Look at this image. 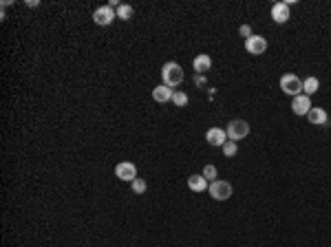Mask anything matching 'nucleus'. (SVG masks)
Wrapping results in <instances>:
<instances>
[{
  "mask_svg": "<svg viewBox=\"0 0 331 247\" xmlns=\"http://www.w3.org/2000/svg\"><path fill=\"white\" fill-rule=\"evenodd\" d=\"M161 82L166 84V86H179V84L183 82V69L181 64L177 62H166L164 66H161Z\"/></svg>",
  "mask_w": 331,
  "mask_h": 247,
  "instance_id": "1",
  "label": "nucleus"
},
{
  "mask_svg": "<svg viewBox=\"0 0 331 247\" xmlns=\"http://www.w3.org/2000/svg\"><path fill=\"white\" fill-rule=\"evenodd\" d=\"M280 91L290 97H296V95L303 93V80L296 73H285L280 77Z\"/></svg>",
  "mask_w": 331,
  "mask_h": 247,
  "instance_id": "2",
  "label": "nucleus"
},
{
  "mask_svg": "<svg viewBox=\"0 0 331 247\" xmlns=\"http://www.w3.org/2000/svg\"><path fill=\"white\" fill-rule=\"evenodd\" d=\"M225 132H227V139L230 141H239L250 135V124L245 122V119H232V122L227 124Z\"/></svg>",
  "mask_w": 331,
  "mask_h": 247,
  "instance_id": "3",
  "label": "nucleus"
},
{
  "mask_svg": "<svg viewBox=\"0 0 331 247\" xmlns=\"http://www.w3.org/2000/svg\"><path fill=\"white\" fill-rule=\"evenodd\" d=\"M208 192L214 201H227V199L232 196V185L227 181H219V179H216V181L208 185Z\"/></svg>",
  "mask_w": 331,
  "mask_h": 247,
  "instance_id": "4",
  "label": "nucleus"
},
{
  "mask_svg": "<svg viewBox=\"0 0 331 247\" xmlns=\"http://www.w3.org/2000/svg\"><path fill=\"white\" fill-rule=\"evenodd\" d=\"M113 20H117V14L111 5H104V7H98L93 11V22L100 27H108L113 25Z\"/></svg>",
  "mask_w": 331,
  "mask_h": 247,
  "instance_id": "5",
  "label": "nucleus"
},
{
  "mask_svg": "<svg viewBox=\"0 0 331 247\" xmlns=\"http://www.w3.org/2000/svg\"><path fill=\"white\" fill-rule=\"evenodd\" d=\"M115 177L119 181H135L137 179V166L132 164V161H119L115 166Z\"/></svg>",
  "mask_w": 331,
  "mask_h": 247,
  "instance_id": "6",
  "label": "nucleus"
},
{
  "mask_svg": "<svg viewBox=\"0 0 331 247\" xmlns=\"http://www.w3.org/2000/svg\"><path fill=\"white\" fill-rule=\"evenodd\" d=\"M311 100H309V95H305V93H300L296 95V97H292V113L296 117H307V113L311 111Z\"/></svg>",
  "mask_w": 331,
  "mask_h": 247,
  "instance_id": "7",
  "label": "nucleus"
},
{
  "mask_svg": "<svg viewBox=\"0 0 331 247\" xmlns=\"http://www.w3.org/2000/svg\"><path fill=\"white\" fill-rule=\"evenodd\" d=\"M245 51H248L250 56H263V53L267 51V40H265L263 35H252L250 40H245Z\"/></svg>",
  "mask_w": 331,
  "mask_h": 247,
  "instance_id": "8",
  "label": "nucleus"
},
{
  "mask_svg": "<svg viewBox=\"0 0 331 247\" xmlns=\"http://www.w3.org/2000/svg\"><path fill=\"white\" fill-rule=\"evenodd\" d=\"M206 141L210 143V146H216V148H223L225 141H227V132L223 128H219V126H214V128H210L206 132Z\"/></svg>",
  "mask_w": 331,
  "mask_h": 247,
  "instance_id": "9",
  "label": "nucleus"
},
{
  "mask_svg": "<svg viewBox=\"0 0 331 247\" xmlns=\"http://www.w3.org/2000/svg\"><path fill=\"white\" fill-rule=\"evenodd\" d=\"M192 69L197 71V75H206L210 69H212V58L208 53H199V56L192 60Z\"/></svg>",
  "mask_w": 331,
  "mask_h": 247,
  "instance_id": "10",
  "label": "nucleus"
},
{
  "mask_svg": "<svg viewBox=\"0 0 331 247\" xmlns=\"http://www.w3.org/2000/svg\"><path fill=\"white\" fill-rule=\"evenodd\" d=\"M272 20L276 25H285L287 20H290V7H287L285 3H274L272 7Z\"/></svg>",
  "mask_w": 331,
  "mask_h": 247,
  "instance_id": "11",
  "label": "nucleus"
},
{
  "mask_svg": "<svg viewBox=\"0 0 331 247\" xmlns=\"http://www.w3.org/2000/svg\"><path fill=\"white\" fill-rule=\"evenodd\" d=\"M172 95L174 91L170 86H166V84H161V86H155L153 88V100L157 102V104H166V102H172Z\"/></svg>",
  "mask_w": 331,
  "mask_h": 247,
  "instance_id": "12",
  "label": "nucleus"
},
{
  "mask_svg": "<svg viewBox=\"0 0 331 247\" xmlns=\"http://www.w3.org/2000/svg\"><path fill=\"white\" fill-rule=\"evenodd\" d=\"M307 119H309L311 126H324V124H327V119H329V115H327V111H324V108L314 106L309 113H307Z\"/></svg>",
  "mask_w": 331,
  "mask_h": 247,
  "instance_id": "13",
  "label": "nucleus"
},
{
  "mask_svg": "<svg viewBox=\"0 0 331 247\" xmlns=\"http://www.w3.org/2000/svg\"><path fill=\"white\" fill-rule=\"evenodd\" d=\"M188 188L192 192H206L208 190V179L203 174H190L188 177Z\"/></svg>",
  "mask_w": 331,
  "mask_h": 247,
  "instance_id": "14",
  "label": "nucleus"
},
{
  "mask_svg": "<svg viewBox=\"0 0 331 247\" xmlns=\"http://www.w3.org/2000/svg\"><path fill=\"white\" fill-rule=\"evenodd\" d=\"M318 88H320V82H318V77L309 75V77H305V80H303V93L305 95H314V93H318Z\"/></svg>",
  "mask_w": 331,
  "mask_h": 247,
  "instance_id": "15",
  "label": "nucleus"
},
{
  "mask_svg": "<svg viewBox=\"0 0 331 247\" xmlns=\"http://www.w3.org/2000/svg\"><path fill=\"white\" fill-rule=\"evenodd\" d=\"M115 14H117V20L128 22L130 18H132V14H135V9H132V5H128V3H122V5H119V7L115 9Z\"/></svg>",
  "mask_w": 331,
  "mask_h": 247,
  "instance_id": "16",
  "label": "nucleus"
},
{
  "mask_svg": "<svg viewBox=\"0 0 331 247\" xmlns=\"http://www.w3.org/2000/svg\"><path fill=\"white\" fill-rule=\"evenodd\" d=\"M172 104L179 106V108L188 106V95H185L183 91H174V95H172Z\"/></svg>",
  "mask_w": 331,
  "mask_h": 247,
  "instance_id": "17",
  "label": "nucleus"
},
{
  "mask_svg": "<svg viewBox=\"0 0 331 247\" xmlns=\"http://www.w3.org/2000/svg\"><path fill=\"white\" fill-rule=\"evenodd\" d=\"M130 188H132V192H135V194H144V192L148 190V183L144 181V179H139V177H137L135 181L130 183Z\"/></svg>",
  "mask_w": 331,
  "mask_h": 247,
  "instance_id": "18",
  "label": "nucleus"
},
{
  "mask_svg": "<svg viewBox=\"0 0 331 247\" xmlns=\"http://www.w3.org/2000/svg\"><path fill=\"white\" fill-rule=\"evenodd\" d=\"M203 177H206L208 179V183H212V181H216V174H219V172H216V168L212 166V164H208L206 168H203Z\"/></svg>",
  "mask_w": 331,
  "mask_h": 247,
  "instance_id": "19",
  "label": "nucleus"
},
{
  "mask_svg": "<svg viewBox=\"0 0 331 247\" xmlns=\"http://www.w3.org/2000/svg\"><path fill=\"white\" fill-rule=\"evenodd\" d=\"M237 153H239V146H237L234 141L227 139V141H225V146H223V155H225V157H234Z\"/></svg>",
  "mask_w": 331,
  "mask_h": 247,
  "instance_id": "20",
  "label": "nucleus"
},
{
  "mask_svg": "<svg viewBox=\"0 0 331 247\" xmlns=\"http://www.w3.org/2000/svg\"><path fill=\"white\" fill-rule=\"evenodd\" d=\"M239 35H241V38H245V40H250L254 33H252V27L250 25H241L239 27Z\"/></svg>",
  "mask_w": 331,
  "mask_h": 247,
  "instance_id": "21",
  "label": "nucleus"
},
{
  "mask_svg": "<svg viewBox=\"0 0 331 247\" xmlns=\"http://www.w3.org/2000/svg\"><path fill=\"white\" fill-rule=\"evenodd\" d=\"M25 5H27L29 9H35V7H38V5H40V0H27Z\"/></svg>",
  "mask_w": 331,
  "mask_h": 247,
  "instance_id": "22",
  "label": "nucleus"
},
{
  "mask_svg": "<svg viewBox=\"0 0 331 247\" xmlns=\"http://www.w3.org/2000/svg\"><path fill=\"white\" fill-rule=\"evenodd\" d=\"M195 82H197V86H203V84H206V77H203V75H197Z\"/></svg>",
  "mask_w": 331,
  "mask_h": 247,
  "instance_id": "23",
  "label": "nucleus"
}]
</instances>
